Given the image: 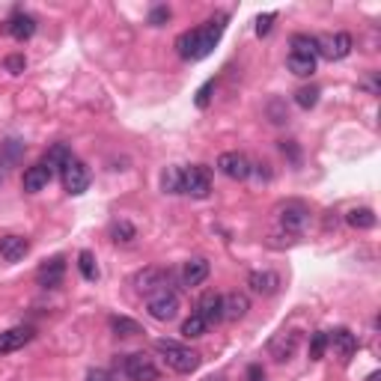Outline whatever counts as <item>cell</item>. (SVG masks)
Masks as SVG:
<instances>
[{
	"mask_svg": "<svg viewBox=\"0 0 381 381\" xmlns=\"http://www.w3.org/2000/svg\"><path fill=\"white\" fill-rule=\"evenodd\" d=\"M247 310H250V298L245 292H230V295H224V319L238 322L247 316Z\"/></svg>",
	"mask_w": 381,
	"mask_h": 381,
	"instance_id": "obj_20",
	"label": "cell"
},
{
	"mask_svg": "<svg viewBox=\"0 0 381 381\" xmlns=\"http://www.w3.org/2000/svg\"><path fill=\"white\" fill-rule=\"evenodd\" d=\"M110 331L117 334V337H137V334H143V328L137 325L134 319H129V316H113V319H110Z\"/></svg>",
	"mask_w": 381,
	"mask_h": 381,
	"instance_id": "obj_24",
	"label": "cell"
},
{
	"mask_svg": "<svg viewBox=\"0 0 381 381\" xmlns=\"http://www.w3.org/2000/svg\"><path fill=\"white\" fill-rule=\"evenodd\" d=\"M277 218H280V226H283L286 233L298 235V233L307 230V224H310V209L304 206L301 200H289V202H283V206H280Z\"/></svg>",
	"mask_w": 381,
	"mask_h": 381,
	"instance_id": "obj_4",
	"label": "cell"
},
{
	"mask_svg": "<svg viewBox=\"0 0 381 381\" xmlns=\"http://www.w3.org/2000/svg\"><path fill=\"white\" fill-rule=\"evenodd\" d=\"M72 161V152H69V146H63V143H57V146H51V152H48V155H45V164H48V167L51 170H63V167H66V164Z\"/></svg>",
	"mask_w": 381,
	"mask_h": 381,
	"instance_id": "obj_26",
	"label": "cell"
},
{
	"mask_svg": "<svg viewBox=\"0 0 381 381\" xmlns=\"http://www.w3.org/2000/svg\"><path fill=\"white\" fill-rule=\"evenodd\" d=\"M146 310L155 322H173L179 316V295L173 289H161L146 298Z\"/></svg>",
	"mask_w": 381,
	"mask_h": 381,
	"instance_id": "obj_3",
	"label": "cell"
},
{
	"mask_svg": "<svg viewBox=\"0 0 381 381\" xmlns=\"http://www.w3.org/2000/svg\"><path fill=\"white\" fill-rule=\"evenodd\" d=\"M155 349L164 354V363L170 366L173 373H182V375H190L200 366V354L194 349L182 346V342H173V340H158Z\"/></svg>",
	"mask_w": 381,
	"mask_h": 381,
	"instance_id": "obj_2",
	"label": "cell"
},
{
	"mask_svg": "<svg viewBox=\"0 0 381 381\" xmlns=\"http://www.w3.org/2000/svg\"><path fill=\"white\" fill-rule=\"evenodd\" d=\"M63 274H66V262H63V257H54L36 271V280H39V286H45V289H54V286L63 283Z\"/></svg>",
	"mask_w": 381,
	"mask_h": 381,
	"instance_id": "obj_19",
	"label": "cell"
},
{
	"mask_svg": "<svg viewBox=\"0 0 381 381\" xmlns=\"http://www.w3.org/2000/svg\"><path fill=\"white\" fill-rule=\"evenodd\" d=\"M316 101H319V86H301V90L295 93V105L301 110L316 108Z\"/></svg>",
	"mask_w": 381,
	"mask_h": 381,
	"instance_id": "obj_32",
	"label": "cell"
},
{
	"mask_svg": "<svg viewBox=\"0 0 381 381\" xmlns=\"http://www.w3.org/2000/svg\"><path fill=\"white\" fill-rule=\"evenodd\" d=\"M122 370H125V375H129L131 381H158V366L152 363V358H149V354H143V351L129 354L125 363H122Z\"/></svg>",
	"mask_w": 381,
	"mask_h": 381,
	"instance_id": "obj_7",
	"label": "cell"
},
{
	"mask_svg": "<svg viewBox=\"0 0 381 381\" xmlns=\"http://www.w3.org/2000/svg\"><path fill=\"white\" fill-rule=\"evenodd\" d=\"M161 188L164 194H182V170L179 167H167L161 173Z\"/></svg>",
	"mask_w": 381,
	"mask_h": 381,
	"instance_id": "obj_29",
	"label": "cell"
},
{
	"mask_svg": "<svg viewBox=\"0 0 381 381\" xmlns=\"http://www.w3.org/2000/svg\"><path fill=\"white\" fill-rule=\"evenodd\" d=\"M60 173H63V185H66L69 194H84V190L90 188V170H86L84 161H78V158H72Z\"/></svg>",
	"mask_w": 381,
	"mask_h": 381,
	"instance_id": "obj_9",
	"label": "cell"
},
{
	"mask_svg": "<svg viewBox=\"0 0 381 381\" xmlns=\"http://www.w3.org/2000/svg\"><path fill=\"white\" fill-rule=\"evenodd\" d=\"M182 194H190L197 200H206L212 194V173L202 164H194V167L182 170Z\"/></svg>",
	"mask_w": 381,
	"mask_h": 381,
	"instance_id": "obj_5",
	"label": "cell"
},
{
	"mask_svg": "<svg viewBox=\"0 0 381 381\" xmlns=\"http://www.w3.org/2000/svg\"><path fill=\"white\" fill-rule=\"evenodd\" d=\"M30 340H33V328H27V325L9 328V331L0 334V354H12V351H18V349L27 346Z\"/></svg>",
	"mask_w": 381,
	"mask_h": 381,
	"instance_id": "obj_14",
	"label": "cell"
},
{
	"mask_svg": "<svg viewBox=\"0 0 381 381\" xmlns=\"http://www.w3.org/2000/svg\"><path fill=\"white\" fill-rule=\"evenodd\" d=\"M4 30L12 36V39H18V42H24V39H30V36L36 33V18L33 15H27V12H12V18L4 24Z\"/></svg>",
	"mask_w": 381,
	"mask_h": 381,
	"instance_id": "obj_13",
	"label": "cell"
},
{
	"mask_svg": "<svg viewBox=\"0 0 381 381\" xmlns=\"http://www.w3.org/2000/svg\"><path fill=\"white\" fill-rule=\"evenodd\" d=\"M197 313L206 319V325L224 322V295H218V292H206L197 304Z\"/></svg>",
	"mask_w": 381,
	"mask_h": 381,
	"instance_id": "obj_17",
	"label": "cell"
},
{
	"mask_svg": "<svg viewBox=\"0 0 381 381\" xmlns=\"http://www.w3.org/2000/svg\"><path fill=\"white\" fill-rule=\"evenodd\" d=\"M247 283H250V289L257 292V295H274L277 286H280V277H277L274 271H253L247 277Z\"/></svg>",
	"mask_w": 381,
	"mask_h": 381,
	"instance_id": "obj_21",
	"label": "cell"
},
{
	"mask_svg": "<svg viewBox=\"0 0 381 381\" xmlns=\"http://www.w3.org/2000/svg\"><path fill=\"white\" fill-rule=\"evenodd\" d=\"M366 86H370V93H378V78H375V75L370 78V84H366Z\"/></svg>",
	"mask_w": 381,
	"mask_h": 381,
	"instance_id": "obj_41",
	"label": "cell"
},
{
	"mask_svg": "<svg viewBox=\"0 0 381 381\" xmlns=\"http://www.w3.org/2000/svg\"><path fill=\"white\" fill-rule=\"evenodd\" d=\"M265 113H269V120H271L274 125L289 122V108H286V101H283V98H271V101H269V108H265Z\"/></svg>",
	"mask_w": 381,
	"mask_h": 381,
	"instance_id": "obj_31",
	"label": "cell"
},
{
	"mask_svg": "<svg viewBox=\"0 0 381 381\" xmlns=\"http://www.w3.org/2000/svg\"><path fill=\"white\" fill-rule=\"evenodd\" d=\"M319 54L325 60H346L351 54V36L349 33H334V36H325L319 39Z\"/></svg>",
	"mask_w": 381,
	"mask_h": 381,
	"instance_id": "obj_10",
	"label": "cell"
},
{
	"mask_svg": "<svg viewBox=\"0 0 381 381\" xmlns=\"http://www.w3.org/2000/svg\"><path fill=\"white\" fill-rule=\"evenodd\" d=\"M366 381H378V373H373V375H370V378H366Z\"/></svg>",
	"mask_w": 381,
	"mask_h": 381,
	"instance_id": "obj_42",
	"label": "cell"
},
{
	"mask_svg": "<svg viewBox=\"0 0 381 381\" xmlns=\"http://www.w3.org/2000/svg\"><path fill=\"white\" fill-rule=\"evenodd\" d=\"M292 54H301V57H319V39L307 33H298L292 36Z\"/></svg>",
	"mask_w": 381,
	"mask_h": 381,
	"instance_id": "obj_23",
	"label": "cell"
},
{
	"mask_svg": "<svg viewBox=\"0 0 381 381\" xmlns=\"http://www.w3.org/2000/svg\"><path fill=\"white\" fill-rule=\"evenodd\" d=\"M274 18H277V12H265V15H259V18H257V36H265V33H269Z\"/></svg>",
	"mask_w": 381,
	"mask_h": 381,
	"instance_id": "obj_37",
	"label": "cell"
},
{
	"mask_svg": "<svg viewBox=\"0 0 381 381\" xmlns=\"http://www.w3.org/2000/svg\"><path fill=\"white\" fill-rule=\"evenodd\" d=\"M4 66H6L9 75H21L24 69H27V60H24V54H9L4 60Z\"/></svg>",
	"mask_w": 381,
	"mask_h": 381,
	"instance_id": "obj_35",
	"label": "cell"
},
{
	"mask_svg": "<svg viewBox=\"0 0 381 381\" xmlns=\"http://www.w3.org/2000/svg\"><path fill=\"white\" fill-rule=\"evenodd\" d=\"M167 283H170V271L167 269H158V265H149V269L134 274V286L146 298L155 295V292H161V289H167Z\"/></svg>",
	"mask_w": 381,
	"mask_h": 381,
	"instance_id": "obj_6",
	"label": "cell"
},
{
	"mask_svg": "<svg viewBox=\"0 0 381 381\" xmlns=\"http://www.w3.org/2000/svg\"><path fill=\"white\" fill-rule=\"evenodd\" d=\"M346 224L351 226V230H373V226H375V212H373V209H366V206H361V209H349Z\"/></svg>",
	"mask_w": 381,
	"mask_h": 381,
	"instance_id": "obj_22",
	"label": "cell"
},
{
	"mask_svg": "<svg viewBox=\"0 0 381 381\" xmlns=\"http://www.w3.org/2000/svg\"><path fill=\"white\" fill-rule=\"evenodd\" d=\"M206 319H202V316L200 313H190L188 316V319L182 322V337H188V340H197V337H202V334H206Z\"/></svg>",
	"mask_w": 381,
	"mask_h": 381,
	"instance_id": "obj_28",
	"label": "cell"
},
{
	"mask_svg": "<svg viewBox=\"0 0 381 381\" xmlns=\"http://www.w3.org/2000/svg\"><path fill=\"white\" fill-rule=\"evenodd\" d=\"M289 72L298 78H310L316 72V57H301V54H289Z\"/></svg>",
	"mask_w": 381,
	"mask_h": 381,
	"instance_id": "obj_25",
	"label": "cell"
},
{
	"mask_svg": "<svg viewBox=\"0 0 381 381\" xmlns=\"http://www.w3.org/2000/svg\"><path fill=\"white\" fill-rule=\"evenodd\" d=\"M280 149H283V155H289L292 161H298V149H295V143H292V141H283Z\"/></svg>",
	"mask_w": 381,
	"mask_h": 381,
	"instance_id": "obj_40",
	"label": "cell"
},
{
	"mask_svg": "<svg viewBox=\"0 0 381 381\" xmlns=\"http://www.w3.org/2000/svg\"><path fill=\"white\" fill-rule=\"evenodd\" d=\"M224 24H226V15H218V18L206 21V24H202V27H197V30L182 33L179 39H176L179 57H182V60H202V57H209L212 48L221 42Z\"/></svg>",
	"mask_w": 381,
	"mask_h": 381,
	"instance_id": "obj_1",
	"label": "cell"
},
{
	"mask_svg": "<svg viewBox=\"0 0 381 381\" xmlns=\"http://www.w3.org/2000/svg\"><path fill=\"white\" fill-rule=\"evenodd\" d=\"M209 259H202V257H194V259H188L185 265H182V286H188V289H194V286H200V283H206L209 280Z\"/></svg>",
	"mask_w": 381,
	"mask_h": 381,
	"instance_id": "obj_16",
	"label": "cell"
},
{
	"mask_svg": "<svg viewBox=\"0 0 381 381\" xmlns=\"http://www.w3.org/2000/svg\"><path fill=\"white\" fill-rule=\"evenodd\" d=\"M250 167L253 164L247 161L245 152H224L218 158V170L226 176V179H235V182H245L250 176Z\"/></svg>",
	"mask_w": 381,
	"mask_h": 381,
	"instance_id": "obj_8",
	"label": "cell"
},
{
	"mask_svg": "<svg viewBox=\"0 0 381 381\" xmlns=\"http://www.w3.org/2000/svg\"><path fill=\"white\" fill-rule=\"evenodd\" d=\"M247 381H265V370L259 363H253L250 370H247Z\"/></svg>",
	"mask_w": 381,
	"mask_h": 381,
	"instance_id": "obj_39",
	"label": "cell"
},
{
	"mask_svg": "<svg viewBox=\"0 0 381 381\" xmlns=\"http://www.w3.org/2000/svg\"><path fill=\"white\" fill-rule=\"evenodd\" d=\"M30 253V241L24 235H0V257L6 262H18Z\"/></svg>",
	"mask_w": 381,
	"mask_h": 381,
	"instance_id": "obj_18",
	"label": "cell"
},
{
	"mask_svg": "<svg viewBox=\"0 0 381 381\" xmlns=\"http://www.w3.org/2000/svg\"><path fill=\"white\" fill-rule=\"evenodd\" d=\"M328 349V334L325 331H316L313 340H310V361H319Z\"/></svg>",
	"mask_w": 381,
	"mask_h": 381,
	"instance_id": "obj_33",
	"label": "cell"
},
{
	"mask_svg": "<svg viewBox=\"0 0 381 381\" xmlns=\"http://www.w3.org/2000/svg\"><path fill=\"white\" fill-rule=\"evenodd\" d=\"M54 179V170L48 167L45 161H39V164H33V167H27L24 170V190H27V194H39L42 188H48V182Z\"/></svg>",
	"mask_w": 381,
	"mask_h": 381,
	"instance_id": "obj_11",
	"label": "cell"
},
{
	"mask_svg": "<svg viewBox=\"0 0 381 381\" xmlns=\"http://www.w3.org/2000/svg\"><path fill=\"white\" fill-rule=\"evenodd\" d=\"M212 90H214V81H206L200 86V93H197V108H209V101H212Z\"/></svg>",
	"mask_w": 381,
	"mask_h": 381,
	"instance_id": "obj_36",
	"label": "cell"
},
{
	"mask_svg": "<svg viewBox=\"0 0 381 381\" xmlns=\"http://www.w3.org/2000/svg\"><path fill=\"white\" fill-rule=\"evenodd\" d=\"M86 381H113L108 370H90L86 373Z\"/></svg>",
	"mask_w": 381,
	"mask_h": 381,
	"instance_id": "obj_38",
	"label": "cell"
},
{
	"mask_svg": "<svg viewBox=\"0 0 381 381\" xmlns=\"http://www.w3.org/2000/svg\"><path fill=\"white\" fill-rule=\"evenodd\" d=\"M298 342H301L298 331H283V334H277V337L269 342V351H271L274 361H289L292 354L298 351Z\"/></svg>",
	"mask_w": 381,
	"mask_h": 381,
	"instance_id": "obj_15",
	"label": "cell"
},
{
	"mask_svg": "<svg viewBox=\"0 0 381 381\" xmlns=\"http://www.w3.org/2000/svg\"><path fill=\"white\" fill-rule=\"evenodd\" d=\"M110 238L117 241V245H129V241L137 238V230L129 221H117V224H113V230H110Z\"/></svg>",
	"mask_w": 381,
	"mask_h": 381,
	"instance_id": "obj_30",
	"label": "cell"
},
{
	"mask_svg": "<svg viewBox=\"0 0 381 381\" xmlns=\"http://www.w3.org/2000/svg\"><path fill=\"white\" fill-rule=\"evenodd\" d=\"M328 346L334 349V354L337 358H342V361H349L354 351H358V337H354L349 328H337V331H331L328 334Z\"/></svg>",
	"mask_w": 381,
	"mask_h": 381,
	"instance_id": "obj_12",
	"label": "cell"
},
{
	"mask_svg": "<svg viewBox=\"0 0 381 381\" xmlns=\"http://www.w3.org/2000/svg\"><path fill=\"white\" fill-rule=\"evenodd\" d=\"M173 18V12H170V6H155L149 12V24L152 27H161V24H167Z\"/></svg>",
	"mask_w": 381,
	"mask_h": 381,
	"instance_id": "obj_34",
	"label": "cell"
},
{
	"mask_svg": "<svg viewBox=\"0 0 381 381\" xmlns=\"http://www.w3.org/2000/svg\"><path fill=\"white\" fill-rule=\"evenodd\" d=\"M78 271L84 280H98V265H96V253L93 250H81L78 253Z\"/></svg>",
	"mask_w": 381,
	"mask_h": 381,
	"instance_id": "obj_27",
	"label": "cell"
}]
</instances>
